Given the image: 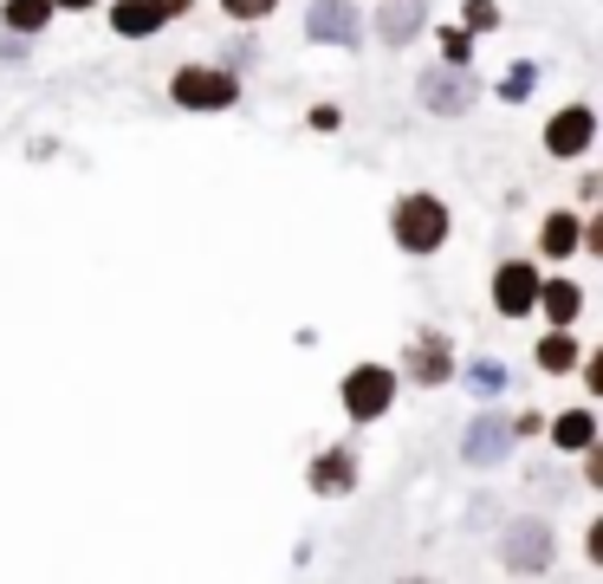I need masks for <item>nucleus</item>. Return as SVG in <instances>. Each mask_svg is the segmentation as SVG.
<instances>
[{
    "label": "nucleus",
    "instance_id": "f257e3e1",
    "mask_svg": "<svg viewBox=\"0 0 603 584\" xmlns=\"http://www.w3.org/2000/svg\"><path fill=\"white\" fill-rule=\"evenodd\" d=\"M448 202L442 195H402L397 209H390V234H397L402 254H435L442 240H448Z\"/></svg>",
    "mask_w": 603,
    "mask_h": 584
},
{
    "label": "nucleus",
    "instance_id": "f03ea898",
    "mask_svg": "<svg viewBox=\"0 0 603 584\" xmlns=\"http://www.w3.org/2000/svg\"><path fill=\"white\" fill-rule=\"evenodd\" d=\"M390 403H397V370L357 364L344 377V416H350V423H377Z\"/></svg>",
    "mask_w": 603,
    "mask_h": 584
},
{
    "label": "nucleus",
    "instance_id": "7ed1b4c3",
    "mask_svg": "<svg viewBox=\"0 0 603 584\" xmlns=\"http://www.w3.org/2000/svg\"><path fill=\"white\" fill-rule=\"evenodd\" d=\"M169 91H176V104H182V111H227V104L241 98V78H234V72H208V66H196V72L182 66Z\"/></svg>",
    "mask_w": 603,
    "mask_h": 584
},
{
    "label": "nucleus",
    "instance_id": "20e7f679",
    "mask_svg": "<svg viewBox=\"0 0 603 584\" xmlns=\"http://www.w3.org/2000/svg\"><path fill=\"white\" fill-rule=\"evenodd\" d=\"M506 565L513 572H545L551 565V526L545 519H513L506 526Z\"/></svg>",
    "mask_w": 603,
    "mask_h": 584
},
{
    "label": "nucleus",
    "instance_id": "39448f33",
    "mask_svg": "<svg viewBox=\"0 0 603 584\" xmlns=\"http://www.w3.org/2000/svg\"><path fill=\"white\" fill-rule=\"evenodd\" d=\"M422 104H428L435 117H461V111L473 104V78L461 72V66H455V72H448V66L422 72Z\"/></svg>",
    "mask_w": 603,
    "mask_h": 584
},
{
    "label": "nucleus",
    "instance_id": "423d86ee",
    "mask_svg": "<svg viewBox=\"0 0 603 584\" xmlns=\"http://www.w3.org/2000/svg\"><path fill=\"white\" fill-rule=\"evenodd\" d=\"M493 305L506 312V318H526L538 305V273L526 267V260H506L500 273H493Z\"/></svg>",
    "mask_w": 603,
    "mask_h": 584
},
{
    "label": "nucleus",
    "instance_id": "0eeeda50",
    "mask_svg": "<svg viewBox=\"0 0 603 584\" xmlns=\"http://www.w3.org/2000/svg\"><path fill=\"white\" fill-rule=\"evenodd\" d=\"M591 137H598L591 104H565V111L545 124V149H551V156H578V149H591Z\"/></svg>",
    "mask_w": 603,
    "mask_h": 584
},
{
    "label": "nucleus",
    "instance_id": "6e6552de",
    "mask_svg": "<svg viewBox=\"0 0 603 584\" xmlns=\"http://www.w3.org/2000/svg\"><path fill=\"white\" fill-rule=\"evenodd\" d=\"M305 33H312L319 46H350V40H357V7H350V0H312Z\"/></svg>",
    "mask_w": 603,
    "mask_h": 584
},
{
    "label": "nucleus",
    "instance_id": "1a4fd4ad",
    "mask_svg": "<svg viewBox=\"0 0 603 584\" xmlns=\"http://www.w3.org/2000/svg\"><path fill=\"white\" fill-rule=\"evenodd\" d=\"M169 13H176L169 0H118L111 26H118L124 40H149V33H163V20H169Z\"/></svg>",
    "mask_w": 603,
    "mask_h": 584
},
{
    "label": "nucleus",
    "instance_id": "9d476101",
    "mask_svg": "<svg viewBox=\"0 0 603 584\" xmlns=\"http://www.w3.org/2000/svg\"><path fill=\"white\" fill-rule=\"evenodd\" d=\"M409 377H415V383H448V338L422 332V338L409 345Z\"/></svg>",
    "mask_w": 603,
    "mask_h": 584
},
{
    "label": "nucleus",
    "instance_id": "9b49d317",
    "mask_svg": "<svg viewBox=\"0 0 603 584\" xmlns=\"http://www.w3.org/2000/svg\"><path fill=\"white\" fill-rule=\"evenodd\" d=\"M506 441H513V429H506L500 416H480V423L468 429V448H461V454H468L473 468H487V461H500V454H506Z\"/></svg>",
    "mask_w": 603,
    "mask_h": 584
},
{
    "label": "nucleus",
    "instance_id": "f8f14e48",
    "mask_svg": "<svg viewBox=\"0 0 603 584\" xmlns=\"http://www.w3.org/2000/svg\"><path fill=\"white\" fill-rule=\"evenodd\" d=\"M350 481H357V468H350V454H344V448H332V454H319V461H312V494L337 501V494H350Z\"/></svg>",
    "mask_w": 603,
    "mask_h": 584
},
{
    "label": "nucleus",
    "instance_id": "ddd939ff",
    "mask_svg": "<svg viewBox=\"0 0 603 584\" xmlns=\"http://www.w3.org/2000/svg\"><path fill=\"white\" fill-rule=\"evenodd\" d=\"M551 441L571 448V454H584V448L598 441V416H591V409H565V416L551 423Z\"/></svg>",
    "mask_w": 603,
    "mask_h": 584
},
{
    "label": "nucleus",
    "instance_id": "4468645a",
    "mask_svg": "<svg viewBox=\"0 0 603 584\" xmlns=\"http://www.w3.org/2000/svg\"><path fill=\"white\" fill-rule=\"evenodd\" d=\"M538 305L551 312V325H571L584 312V292L571 287V280H551V287H538Z\"/></svg>",
    "mask_w": 603,
    "mask_h": 584
},
{
    "label": "nucleus",
    "instance_id": "2eb2a0df",
    "mask_svg": "<svg viewBox=\"0 0 603 584\" xmlns=\"http://www.w3.org/2000/svg\"><path fill=\"white\" fill-rule=\"evenodd\" d=\"M415 26H422V7H415V0H390V7H383V20H377V33H383V40H390V46H409V40H415Z\"/></svg>",
    "mask_w": 603,
    "mask_h": 584
},
{
    "label": "nucleus",
    "instance_id": "dca6fc26",
    "mask_svg": "<svg viewBox=\"0 0 603 584\" xmlns=\"http://www.w3.org/2000/svg\"><path fill=\"white\" fill-rule=\"evenodd\" d=\"M571 364H578V338H571L565 325H558L551 338H538V370H571Z\"/></svg>",
    "mask_w": 603,
    "mask_h": 584
},
{
    "label": "nucleus",
    "instance_id": "f3484780",
    "mask_svg": "<svg viewBox=\"0 0 603 584\" xmlns=\"http://www.w3.org/2000/svg\"><path fill=\"white\" fill-rule=\"evenodd\" d=\"M53 20V0H7V26L13 33H40Z\"/></svg>",
    "mask_w": 603,
    "mask_h": 584
},
{
    "label": "nucleus",
    "instance_id": "a211bd4d",
    "mask_svg": "<svg viewBox=\"0 0 603 584\" xmlns=\"http://www.w3.org/2000/svg\"><path fill=\"white\" fill-rule=\"evenodd\" d=\"M578 234H584L578 215H551V221H545V234H538V247H545V254H571V247H578Z\"/></svg>",
    "mask_w": 603,
    "mask_h": 584
},
{
    "label": "nucleus",
    "instance_id": "6ab92c4d",
    "mask_svg": "<svg viewBox=\"0 0 603 584\" xmlns=\"http://www.w3.org/2000/svg\"><path fill=\"white\" fill-rule=\"evenodd\" d=\"M468 377H473V396H500V390L513 383V377H506V364H493V358H480Z\"/></svg>",
    "mask_w": 603,
    "mask_h": 584
},
{
    "label": "nucleus",
    "instance_id": "aec40b11",
    "mask_svg": "<svg viewBox=\"0 0 603 584\" xmlns=\"http://www.w3.org/2000/svg\"><path fill=\"white\" fill-rule=\"evenodd\" d=\"M461 20H468V33H493L500 26V0H468Z\"/></svg>",
    "mask_w": 603,
    "mask_h": 584
},
{
    "label": "nucleus",
    "instance_id": "412c9836",
    "mask_svg": "<svg viewBox=\"0 0 603 584\" xmlns=\"http://www.w3.org/2000/svg\"><path fill=\"white\" fill-rule=\"evenodd\" d=\"M468 33H448V26H442V66H468Z\"/></svg>",
    "mask_w": 603,
    "mask_h": 584
},
{
    "label": "nucleus",
    "instance_id": "4be33fe9",
    "mask_svg": "<svg viewBox=\"0 0 603 584\" xmlns=\"http://www.w3.org/2000/svg\"><path fill=\"white\" fill-rule=\"evenodd\" d=\"M221 7H227V20H267L279 0H221Z\"/></svg>",
    "mask_w": 603,
    "mask_h": 584
},
{
    "label": "nucleus",
    "instance_id": "5701e85b",
    "mask_svg": "<svg viewBox=\"0 0 603 584\" xmlns=\"http://www.w3.org/2000/svg\"><path fill=\"white\" fill-rule=\"evenodd\" d=\"M533 66H513V72H506V98H526V91H533Z\"/></svg>",
    "mask_w": 603,
    "mask_h": 584
},
{
    "label": "nucleus",
    "instance_id": "b1692460",
    "mask_svg": "<svg viewBox=\"0 0 603 584\" xmlns=\"http://www.w3.org/2000/svg\"><path fill=\"white\" fill-rule=\"evenodd\" d=\"M53 7H91V0H53Z\"/></svg>",
    "mask_w": 603,
    "mask_h": 584
}]
</instances>
